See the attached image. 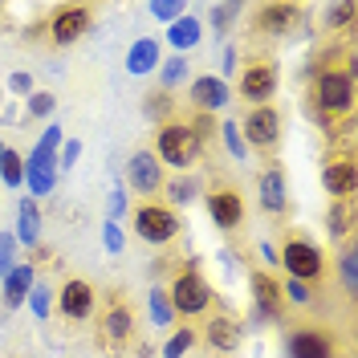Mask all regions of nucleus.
<instances>
[{
  "label": "nucleus",
  "mask_w": 358,
  "mask_h": 358,
  "mask_svg": "<svg viewBox=\"0 0 358 358\" xmlns=\"http://www.w3.org/2000/svg\"><path fill=\"white\" fill-rule=\"evenodd\" d=\"M281 297H285V310H310L313 306V285H306V281H281Z\"/></svg>",
  "instance_id": "c9c22d12"
},
{
  "label": "nucleus",
  "mask_w": 358,
  "mask_h": 358,
  "mask_svg": "<svg viewBox=\"0 0 358 358\" xmlns=\"http://www.w3.org/2000/svg\"><path fill=\"white\" fill-rule=\"evenodd\" d=\"M216 138L224 143V151L236 159V163L248 159V147H245V138H241V122H220V134H216Z\"/></svg>",
  "instance_id": "e433bc0d"
},
{
  "label": "nucleus",
  "mask_w": 358,
  "mask_h": 358,
  "mask_svg": "<svg viewBox=\"0 0 358 358\" xmlns=\"http://www.w3.org/2000/svg\"><path fill=\"white\" fill-rule=\"evenodd\" d=\"M90 29H94V8L90 4H57L45 21V37H49L53 49H69V45L82 41Z\"/></svg>",
  "instance_id": "0eeeda50"
},
{
  "label": "nucleus",
  "mask_w": 358,
  "mask_h": 358,
  "mask_svg": "<svg viewBox=\"0 0 358 358\" xmlns=\"http://www.w3.org/2000/svg\"><path fill=\"white\" fill-rule=\"evenodd\" d=\"M196 326H176L171 334H167V342H163V350H159V358H183L192 346H196Z\"/></svg>",
  "instance_id": "7c9ffc66"
},
{
  "label": "nucleus",
  "mask_w": 358,
  "mask_h": 358,
  "mask_svg": "<svg viewBox=\"0 0 358 358\" xmlns=\"http://www.w3.org/2000/svg\"><path fill=\"white\" fill-rule=\"evenodd\" d=\"M355 17H358V4H355V0H342V4H330V8H326V17H322V21H326L330 33H346V29L355 24Z\"/></svg>",
  "instance_id": "72a5a7b5"
},
{
  "label": "nucleus",
  "mask_w": 358,
  "mask_h": 358,
  "mask_svg": "<svg viewBox=\"0 0 358 358\" xmlns=\"http://www.w3.org/2000/svg\"><path fill=\"white\" fill-rule=\"evenodd\" d=\"M41 37H45V21H33L24 29V41H41Z\"/></svg>",
  "instance_id": "de8ad7c7"
},
{
  "label": "nucleus",
  "mask_w": 358,
  "mask_h": 358,
  "mask_svg": "<svg viewBox=\"0 0 358 358\" xmlns=\"http://www.w3.org/2000/svg\"><path fill=\"white\" fill-rule=\"evenodd\" d=\"M203 41V24H200V17H192V13H183L179 21H171L167 24V45L176 49L179 57H187L196 45Z\"/></svg>",
  "instance_id": "6ab92c4d"
},
{
  "label": "nucleus",
  "mask_w": 358,
  "mask_h": 358,
  "mask_svg": "<svg viewBox=\"0 0 358 358\" xmlns=\"http://www.w3.org/2000/svg\"><path fill=\"white\" fill-rule=\"evenodd\" d=\"M29 306H33V313H37V322H45V317L53 313V297H49V289H45V285H33Z\"/></svg>",
  "instance_id": "a19ab883"
},
{
  "label": "nucleus",
  "mask_w": 358,
  "mask_h": 358,
  "mask_svg": "<svg viewBox=\"0 0 358 358\" xmlns=\"http://www.w3.org/2000/svg\"><path fill=\"white\" fill-rule=\"evenodd\" d=\"M322 187L330 200H355L358 196V163L350 151H330L322 163Z\"/></svg>",
  "instance_id": "4468645a"
},
{
  "label": "nucleus",
  "mask_w": 358,
  "mask_h": 358,
  "mask_svg": "<svg viewBox=\"0 0 358 358\" xmlns=\"http://www.w3.org/2000/svg\"><path fill=\"white\" fill-rule=\"evenodd\" d=\"M355 220H358L355 200H330V208H326V232H330V241H350L355 236Z\"/></svg>",
  "instance_id": "412c9836"
},
{
  "label": "nucleus",
  "mask_w": 358,
  "mask_h": 358,
  "mask_svg": "<svg viewBox=\"0 0 358 358\" xmlns=\"http://www.w3.org/2000/svg\"><path fill=\"white\" fill-rule=\"evenodd\" d=\"M306 21V8L301 4H285V0H273V4H261V8H252V33L257 37H297V33H306L301 29Z\"/></svg>",
  "instance_id": "9b49d317"
},
{
  "label": "nucleus",
  "mask_w": 358,
  "mask_h": 358,
  "mask_svg": "<svg viewBox=\"0 0 358 358\" xmlns=\"http://www.w3.org/2000/svg\"><path fill=\"white\" fill-rule=\"evenodd\" d=\"M183 122H187V131L196 134V143H200L203 151H208V147L216 143V134H220V122H216L212 114H203V110H187Z\"/></svg>",
  "instance_id": "c756f323"
},
{
  "label": "nucleus",
  "mask_w": 358,
  "mask_h": 358,
  "mask_svg": "<svg viewBox=\"0 0 358 358\" xmlns=\"http://www.w3.org/2000/svg\"><path fill=\"white\" fill-rule=\"evenodd\" d=\"M342 342L330 326H293L285 330V358H342Z\"/></svg>",
  "instance_id": "1a4fd4ad"
},
{
  "label": "nucleus",
  "mask_w": 358,
  "mask_h": 358,
  "mask_svg": "<svg viewBox=\"0 0 358 358\" xmlns=\"http://www.w3.org/2000/svg\"><path fill=\"white\" fill-rule=\"evenodd\" d=\"M131 224H134V236L143 245H155V248L176 245L183 236V212H176L171 203H163V200H143L131 212Z\"/></svg>",
  "instance_id": "f03ea898"
},
{
  "label": "nucleus",
  "mask_w": 358,
  "mask_h": 358,
  "mask_svg": "<svg viewBox=\"0 0 358 358\" xmlns=\"http://www.w3.org/2000/svg\"><path fill=\"white\" fill-rule=\"evenodd\" d=\"M241 13H245V8H241V4H212V13H208V24H212V33H216V37H228V29H232V24H236V17H241Z\"/></svg>",
  "instance_id": "f704fd0d"
},
{
  "label": "nucleus",
  "mask_w": 358,
  "mask_h": 358,
  "mask_svg": "<svg viewBox=\"0 0 358 358\" xmlns=\"http://www.w3.org/2000/svg\"><path fill=\"white\" fill-rule=\"evenodd\" d=\"M248 293H252V317L261 326H277L285 322V297H281V281L268 268H248Z\"/></svg>",
  "instance_id": "f8f14e48"
},
{
  "label": "nucleus",
  "mask_w": 358,
  "mask_h": 358,
  "mask_svg": "<svg viewBox=\"0 0 358 358\" xmlns=\"http://www.w3.org/2000/svg\"><path fill=\"white\" fill-rule=\"evenodd\" d=\"M0 98H4V86H0Z\"/></svg>",
  "instance_id": "3c124183"
},
{
  "label": "nucleus",
  "mask_w": 358,
  "mask_h": 358,
  "mask_svg": "<svg viewBox=\"0 0 358 358\" xmlns=\"http://www.w3.org/2000/svg\"><path fill=\"white\" fill-rule=\"evenodd\" d=\"M163 183H167V171H163V163L151 151H134L127 159V187H131L134 196L155 200L159 192H163Z\"/></svg>",
  "instance_id": "2eb2a0df"
},
{
  "label": "nucleus",
  "mask_w": 358,
  "mask_h": 358,
  "mask_svg": "<svg viewBox=\"0 0 358 358\" xmlns=\"http://www.w3.org/2000/svg\"><path fill=\"white\" fill-rule=\"evenodd\" d=\"M33 277H37V268L33 265H17L8 277H4V310H21L24 301H29V293H33Z\"/></svg>",
  "instance_id": "5701e85b"
},
{
  "label": "nucleus",
  "mask_w": 358,
  "mask_h": 358,
  "mask_svg": "<svg viewBox=\"0 0 358 358\" xmlns=\"http://www.w3.org/2000/svg\"><path fill=\"white\" fill-rule=\"evenodd\" d=\"M151 322L159 330H171L176 326V310L167 301V285H151Z\"/></svg>",
  "instance_id": "473e14b6"
},
{
  "label": "nucleus",
  "mask_w": 358,
  "mask_h": 358,
  "mask_svg": "<svg viewBox=\"0 0 358 358\" xmlns=\"http://www.w3.org/2000/svg\"><path fill=\"white\" fill-rule=\"evenodd\" d=\"M167 301H171L176 317H208L220 306V297L203 273H176L167 285Z\"/></svg>",
  "instance_id": "39448f33"
},
{
  "label": "nucleus",
  "mask_w": 358,
  "mask_h": 358,
  "mask_svg": "<svg viewBox=\"0 0 358 358\" xmlns=\"http://www.w3.org/2000/svg\"><path fill=\"white\" fill-rule=\"evenodd\" d=\"M143 114L155 122V127H163V122H171L176 118V98L167 94V90H147V98H143Z\"/></svg>",
  "instance_id": "a878e982"
},
{
  "label": "nucleus",
  "mask_w": 358,
  "mask_h": 358,
  "mask_svg": "<svg viewBox=\"0 0 358 358\" xmlns=\"http://www.w3.org/2000/svg\"><path fill=\"white\" fill-rule=\"evenodd\" d=\"M187 98H192V110L216 114V110H224V106H232V86L220 82L216 73H200V78H192Z\"/></svg>",
  "instance_id": "a211bd4d"
},
{
  "label": "nucleus",
  "mask_w": 358,
  "mask_h": 358,
  "mask_svg": "<svg viewBox=\"0 0 358 358\" xmlns=\"http://www.w3.org/2000/svg\"><path fill=\"white\" fill-rule=\"evenodd\" d=\"M98 310V289L90 285L86 277H66V285L57 289V313L69 322H86Z\"/></svg>",
  "instance_id": "dca6fc26"
},
{
  "label": "nucleus",
  "mask_w": 358,
  "mask_h": 358,
  "mask_svg": "<svg viewBox=\"0 0 358 358\" xmlns=\"http://www.w3.org/2000/svg\"><path fill=\"white\" fill-rule=\"evenodd\" d=\"M281 86V69L273 57H252L245 69H241V82H236V94L232 98H245L248 106H268L273 94Z\"/></svg>",
  "instance_id": "6e6552de"
},
{
  "label": "nucleus",
  "mask_w": 358,
  "mask_h": 358,
  "mask_svg": "<svg viewBox=\"0 0 358 358\" xmlns=\"http://www.w3.org/2000/svg\"><path fill=\"white\" fill-rule=\"evenodd\" d=\"M277 265H285L293 281H306V285H317L326 277V252L313 245L306 232L289 228L281 236V248H277Z\"/></svg>",
  "instance_id": "20e7f679"
},
{
  "label": "nucleus",
  "mask_w": 358,
  "mask_h": 358,
  "mask_svg": "<svg viewBox=\"0 0 358 358\" xmlns=\"http://www.w3.org/2000/svg\"><path fill=\"white\" fill-rule=\"evenodd\" d=\"M281 134H285V118H281V110H277L273 102H268V106H248L245 122H241V138H245L248 151H257V155H277Z\"/></svg>",
  "instance_id": "423d86ee"
},
{
  "label": "nucleus",
  "mask_w": 358,
  "mask_h": 358,
  "mask_svg": "<svg viewBox=\"0 0 358 358\" xmlns=\"http://www.w3.org/2000/svg\"><path fill=\"white\" fill-rule=\"evenodd\" d=\"M102 245H106V252H122V245H127V236H122V228L118 224H102Z\"/></svg>",
  "instance_id": "c03bdc74"
},
{
  "label": "nucleus",
  "mask_w": 358,
  "mask_h": 358,
  "mask_svg": "<svg viewBox=\"0 0 358 358\" xmlns=\"http://www.w3.org/2000/svg\"><path fill=\"white\" fill-rule=\"evenodd\" d=\"M0 179H4V187H21L24 183V155L17 147H4V155H0Z\"/></svg>",
  "instance_id": "2f4dec72"
},
{
  "label": "nucleus",
  "mask_w": 358,
  "mask_h": 358,
  "mask_svg": "<svg viewBox=\"0 0 358 358\" xmlns=\"http://www.w3.org/2000/svg\"><path fill=\"white\" fill-rule=\"evenodd\" d=\"M163 187H167V200H163V203H171L176 212L183 208V203L200 200V192H203V183H200V176H196V171H187V176H176V179H167Z\"/></svg>",
  "instance_id": "b1692460"
},
{
  "label": "nucleus",
  "mask_w": 358,
  "mask_h": 358,
  "mask_svg": "<svg viewBox=\"0 0 358 358\" xmlns=\"http://www.w3.org/2000/svg\"><path fill=\"white\" fill-rule=\"evenodd\" d=\"M147 13H151L155 21H167V24H171V21H179V17L187 13V4H183V0H155Z\"/></svg>",
  "instance_id": "58836bf2"
},
{
  "label": "nucleus",
  "mask_w": 358,
  "mask_h": 358,
  "mask_svg": "<svg viewBox=\"0 0 358 358\" xmlns=\"http://www.w3.org/2000/svg\"><path fill=\"white\" fill-rule=\"evenodd\" d=\"M78 155H82V138H66V143H62V151H57V171H62V167H73V163H78Z\"/></svg>",
  "instance_id": "37998d69"
},
{
  "label": "nucleus",
  "mask_w": 358,
  "mask_h": 358,
  "mask_svg": "<svg viewBox=\"0 0 358 358\" xmlns=\"http://www.w3.org/2000/svg\"><path fill=\"white\" fill-rule=\"evenodd\" d=\"M245 342V317L232 310H216L203 317V346L216 350V355H236Z\"/></svg>",
  "instance_id": "ddd939ff"
},
{
  "label": "nucleus",
  "mask_w": 358,
  "mask_h": 358,
  "mask_svg": "<svg viewBox=\"0 0 358 358\" xmlns=\"http://www.w3.org/2000/svg\"><path fill=\"white\" fill-rule=\"evenodd\" d=\"M138 358H151V350H147V346H138Z\"/></svg>",
  "instance_id": "09e8293b"
},
{
  "label": "nucleus",
  "mask_w": 358,
  "mask_h": 358,
  "mask_svg": "<svg viewBox=\"0 0 358 358\" xmlns=\"http://www.w3.org/2000/svg\"><path fill=\"white\" fill-rule=\"evenodd\" d=\"M155 73H159V90H167V94H171L179 82H187V73H192V62H187V57H179V53H171L167 62H159Z\"/></svg>",
  "instance_id": "c85d7f7f"
},
{
  "label": "nucleus",
  "mask_w": 358,
  "mask_h": 358,
  "mask_svg": "<svg viewBox=\"0 0 358 358\" xmlns=\"http://www.w3.org/2000/svg\"><path fill=\"white\" fill-rule=\"evenodd\" d=\"M13 268H17V236L0 232V277H8Z\"/></svg>",
  "instance_id": "ea45409f"
},
{
  "label": "nucleus",
  "mask_w": 358,
  "mask_h": 358,
  "mask_svg": "<svg viewBox=\"0 0 358 358\" xmlns=\"http://www.w3.org/2000/svg\"><path fill=\"white\" fill-rule=\"evenodd\" d=\"M203 203H208V216H212V224L220 228V232H241L245 228V196H241V187L236 183H212L208 192H203Z\"/></svg>",
  "instance_id": "9d476101"
},
{
  "label": "nucleus",
  "mask_w": 358,
  "mask_h": 358,
  "mask_svg": "<svg viewBox=\"0 0 358 358\" xmlns=\"http://www.w3.org/2000/svg\"><path fill=\"white\" fill-rule=\"evenodd\" d=\"M151 155L163 163V171L171 167V171H179V176H187V171H196V163L203 159V147L196 143V134L187 131V122H183V118H171V122L155 127Z\"/></svg>",
  "instance_id": "f257e3e1"
},
{
  "label": "nucleus",
  "mask_w": 358,
  "mask_h": 358,
  "mask_svg": "<svg viewBox=\"0 0 358 358\" xmlns=\"http://www.w3.org/2000/svg\"><path fill=\"white\" fill-rule=\"evenodd\" d=\"M127 212V183H114L110 187V224Z\"/></svg>",
  "instance_id": "49530a36"
},
{
  "label": "nucleus",
  "mask_w": 358,
  "mask_h": 358,
  "mask_svg": "<svg viewBox=\"0 0 358 358\" xmlns=\"http://www.w3.org/2000/svg\"><path fill=\"white\" fill-rule=\"evenodd\" d=\"M338 277H342V293L355 297L358 289V252H355V236L342 241V252H338Z\"/></svg>",
  "instance_id": "cd10ccee"
},
{
  "label": "nucleus",
  "mask_w": 358,
  "mask_h": 358,
  "mask_svg": "<svg viewBox=\"0 0 358 358\" xmlns=\"http://www.w3.org/2000/svg\"><path fill=\"white\" fill-rule=\"evenodd\" d=\"M98 346L110 350V355H127L131 346H138L134 310L118 289L106 293V306H102V317H98Z\"/></svg>",
  "instance_id": "7ed1b4c3"
},
{
  "label": "nucleus",
  "mask_w": 358,
  "mask_h": 358,
  "mask_svg": "<svg viewBox=\"0 0 358 358\" xmlns=\"http://www.w3.org/2000/svg\"><path fill=\"white\" fill-rule=\"evenodd\" d=\"M257 200H261V212L273 216V220H285L289 216V187H285V171L277 163L261 171V179H257Z\"/></svg>",
  "instance_id": "f3484780"
},
{
  "label": "nucleus",
  "mask_w": 358,
  "mask_h": 358,
  "mask_svg": "<svg viewBox=\"0 0 358 358\" xmlns=\"http://www.w3.org/2000/svg\"><path fill=\"white\" fill-rule=\"evenodd\" d=\"M24 187L33 192V200L49 196V192L57 187V167H41V163H29V159H24Z\"/></svg>",
  "instance_id": "bb28decb"
},
{
  "label": "nucleus",
  "mask_w": 358,
  "mask_h": 358,
  "mask_svg": "<svg viewBox=\"0 0 358 358\" xmlns=\"http://www.w3.org/2000/svg\"><path fill=\"white\" fill-rule=\"evenodd\" d=\"M37 90V82H33V73H24V69H17L13 78H8V94H21V98H29Z\"/></svg>",
  "instance_id": "a18cd8bd"
},
{
  "label": "nucleus",
  "mask_w": 358,
  "mask_h": 358,
  "mask_svg": "<svg viewBox=\"0 0 358 358\" xmlns=\"http://www.w3.org/2000/svg\"><path fill=\"white\" fill-rule=\"evenodd\" d=\"M13 236H17V245H29V248L41 245V208H37L33 196H24L17 203V232Z\"/></svg>",
  "instance_id": "4be33fe9"
},
{
  "label": "nucleus",
  "mask_w": 358,
  "mask_h": 358,
  "mask_svg": "<svg viewBox=\"0 0 358 358\" xmlns=\"http://www.w3.org/2000/svg\"><path fill=\"white\" fill-rule=\"evenodd\" d=\"M0 155H4V138H0Z\"/></svg>",
  "instance_id": "8fccbe9b"
},
{
  "label": "nucleus",
  "mask_w": 358,
  "mask_h": 358,
  "mask_svg": "<svg viewBox=\"0 0 358 358\" xmlns=\"http://www.w3.org/2000/svg\"><path fill=\"white\" fill-rule=\"evenodd\" d=\"M66 134L62 127H45V134L37 138V147L29 151V163H41V167H57V151H62Z\"/></svg>",
  "instance_id": "393cba45"
},
{
  "label": "nucleus",
  "mask_w": 358,
  "mask_h": 358,
  "mask_svg": "<svg viewBox=\"0 0 358 358\" xmlns=\"http://www.w3.org/2000/svg\"><path fill=\"white\" fill-rule=\"evenodd\" d=\"M236 69H241V49H236V45H224V53H220V73H216V78H220V82H228Z\"/></svg>",
  "instance_id": "79ce46f5"
},
{
  "label": "nucleus",
  "mask_w": 358,
  "mask_h": 358,
  "mask_svg": "<svg viewBox=\"0 0 358 358\" xmlns=\"http://www.w3.org/2000/svg\"><path fill=\"white\" fill-rule=\"evenodd\" d=\"M159 62H163V45L155 37H138V41L127 49V73L143 78V73H155Z\"/></svg>",
  "instance_id": "aec40b11"
},
{
  "label": "nucleus",
  "mask_w": 358,
  "mask_h": 358,
  "mask_svg": "<svg viewBox=\"0 0 358 358\" xmlns=\"http://www.w3.org/2000/svg\"><path fill=\"white\" fill-rule=\"evenodd\" d=\"M53 110H57V98H53L49 90H33V94L24 98V114H29V118H49Z\"/></svg>",
  "instance_id": "4c0bfd02"
}]
</instances>
